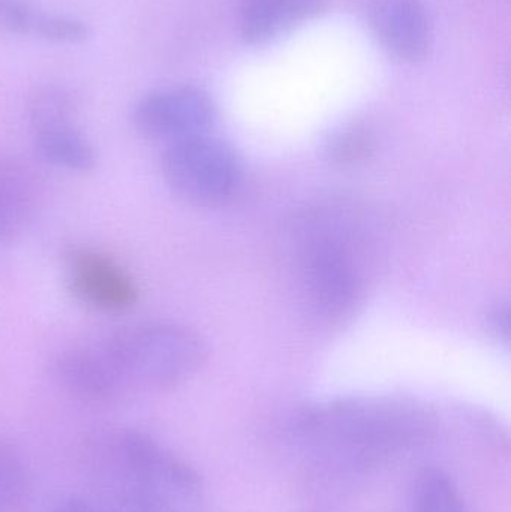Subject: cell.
<instances>
[{
	"mask_svg": "<svg viewBox=\"0 0 511 512\" xmlns=\"http://www.w3.org/2000/svg\"><path fill=\"white\" fill-rule=\"evenodd\" d=\"M86 498L99 512H207L203 483L177 454L137 429H102L81 445Z\"/></svg>",
	"mask_w": 511,
	"mask_h": 512,
	"instance_id": "6da1fadb",
	"label": "cell"
},
{
	"mask_svg": "<svg viewBox=\"0 0 511 512\" xmlns=\"http://www.w3.org/2000/svg\"><path fill=\"white\" fill-rule=\"evenodd\" d=\"M294 435L327 462L372 466L432 438L435 418L425 406L395 397H344L297 414Z\"/></svg>",
	"mask_w": 511,
	"mask_h": 512,
	"instance_id": "7a4b0ae2",
	"label": "cell"
},
{
	"mask_svg": "<svg viewBox=\"0 0 511 512\" xmlns=\"http://www.w3.org/2000/svg\"><path fill=\"white\" fill-rule=\"evenodd\" d=\"M360 239L335 212L306 216L296 234V270L303 304L324 325L354 315L365 292Z\"/></svg>",
	"mask_w": 511,
	"mask_h": 512,
	"instance_id": "3957f363",
	"label": "cell"
},
{
	"mask_svg": "<svg viewBox=\"0 0 511 512\" xmlns=\"http://www.w3.org/2000/svg\"><path fill=\"white\" fill-rule=\"evenodd\" d=\"M120 400L137 391L179 387L200 372L207 346L174 322H143L90 339Z\"/></svg>",
	"mask_w": 511,
	"mask_h": 512,
	"instance_id": "277c9868",
	"label": "cell"
},
{
	"mask_svg": "<svg viewBox=\"0 0 511 512\" xmlns=\"http://www.w3.org/2000/svg\"><path fill=\"white\" fill-rule=\"evenodd\" d=\"M162 174L174 194L198 206H215L236 191L242 165L233 147L210 134L167 144Z\"/></svg>",
	"mask_w": 511,
	"mask_h": 512,
	"instance_id": "5b68a950",
	"label": "cell"
},
{
	"mask_svg": "<svg viewBox=\"0 0 511 512\" xmlns=\"http://www.w3.org/2000/svg\"><path fill=\"white\" fill-rule=\"evenodd\" d=\"M71 92L56 84L38 87L27 104L33 146L42 161L59 170L89 173L96 165L95 147L78 129Z\"/></svg>",
	"mask_w": 511,
	"mask_h": 512,
	"instance_id": "8992f818",
	"label": "cell"
},
{
	"mask_svg": "<svg viewBox=\"0 0 511 512\" xmlns=\"http://www.w3.org/2000/svg\"><path fill=\"white\" fill-rule=\"evenodd\" d=\"M215 120L216 108L210 96L192 86L147 93L132 111L138 134L167 144L210 134Z\"/></svg>",
	"mask_w": 511,
	"mask_h": 512,
	"instance_id": "52a82bcc",
	"label": "cell"
},
{
	"mask_svg": "<svg viewBox=\"0 0 511 512\" xmlns=\"http://www.w3.org/2000/svg\"><path fill=\"white\" fill-rule=\"evenodd\" d=\"M65 274L74 297L96 312L123 313L140 298V289L131 273L98 249H69L65 255Z\"/></svg>",
	"mask_w": 511,
	"mask_h": 512,
	"instance_id": "ba28073f",
	"label": "cell"
},
{
	"mask_svg": "<svg viewBox=\"0 0 511 512\" xmlns=\"http://www.w3.org/2000/svg\"><path fill=\"white\" fill-rule=\"evenodd\" d=\"M368 21L378 44L401 62H419L432 44V24L420 0H371Z\"/></svg>",
	"mask_w": 511,
	"mask_h": 512,
	"instance_id": "9c48e42d",
	"label": "cell"
},
{
	"mask_svg": "<svg viewBox=\"0 0 511 512\" xmlns=\"http://www.w3.org/2000/svg\"><path fill=\"white\" fill-rule=\"evenodd\" d=\"M324 0H242L240 32L248 44H267L317 17Z\"/></svg>",
	"mask_w": 511,
	"mask_h": 512,
	"instance_id": "30bf717a",
	"label": "cell"
},
{
	"mask_svg": "<svg viewBox=\"0 0 511 512\" xmlns=\"http://www.w3.org/2000/svg\"><path fill=\"white\" fill-rule=\"evenodd\" d=\"M32 182L17 165L0 161V240L20 233L32 215Z\"/></svg>",
	"mask_w": 511,
	"mask_h": 512,
	"instance_id": "8fae6325",
	"label": "cell"
},
{
	"mask_svg": "<svg viewBox=\"0 0 511 512\" xmlns=\"http://www.w3.org/2000/svg\"><path fill=\"white\" fill-rule=\"evenodd\" d=\"M410 512H470L446 472L426 468L411 486Z\"/></svg>",
	"mask_w": 511,
	"mask_h": 512,
	"instance_id": "7c38bea8",
	"label": "cell"
},
{
	"mask_svg": "<svg viewBox=\"0 0 511 512\" xmlns=\"http://www.w3.org/2000/svg\"><path fill=\"white\" fill-rule=\"evenodd\" d=\"M30 478L20 448L0 436V512H26Z\"/></svg>",
	"mask_w": 511,
	"mask_h": 512,
	"instance_id": "4fadbf2b",
	"label": "cell"
},
{
	"mask_svg": "<svg viewBox=\"0 0 511 512\" xmlns=\"http://www.w3.org/2000/svg\"><path fill=\"white\" fill-rule=\"evenodd\" d=\"M33 36L53 44H81L89 38L90 27L86 21L71 15L41 12Z\"/></svg>",
	"mask_w": 511,
	"mask_h": 512,
	"instance_id": "5bb4252c",
	"label": "cell"
},
{
	"mask_svg": "<svg viewBox=\"0 0 511 512\" xmlns=\"http://www.w3.org/2000/svg\"><path fill=\"white\" fill-rule=\"evenodd\" d=\"M39 15L41 11L24 0H0V32L33 36Z\"/></svg>",
	"mask_w": 511,
	"mask_h": 512,
	"instance_id": "9a60e30c",
	"label": "cell"
},
{
	"mask_svg": "<svg viewBox=\"0 0 511 512\" xmlns=\"http://www.w3.org/2000/svg\"><path fill=\"white\" fill-rule=\"evenodd\" d=\"M329 150L332 158L339 164H354L368 155L371 138L362 129H347L336 135Z\"/></svg>",
	"mask_w": 511,
	"mask_h": 512,
	"instance_id": "2e32d148",
	"label": "cell"
},
{
	"mask_svg": "<svg viewBox=\"0 0 511 512\" xmlns=\"http://www.w3.org/2000/svg\"><path fill=\"white\" fill-rule=\"evenodd\" d=\"M50 512H99L86 496H66L53 505Z\"/></svg>",
	"mask_w": 511,
	"mask_h": 512,
	"instance_id": "e0dca14e",
	"label": "cell"
},
{
	"mask_svg": "<svg viewBox=\"0 0 511 512\" xmlns=\"http://www.w3.org/2000/svg\"><path fill=\"white\" fill-rule=\"evenodd\" d=\"M491 327L500 339L509 337V309L507 306H498L492 310Z\"/></svg>",
	"mask_w": 511,
	"mask_h": 512,
	"instance_id": "ac0fdd59",
	"label": "cell"
}]
</instances>
